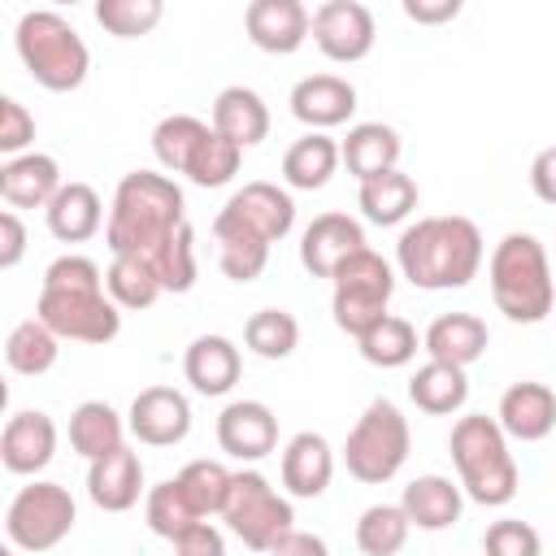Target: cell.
<instances>
[{
	"instance_id": "1",
	"label": "cell",
	"mask_w": 556,
	"mask_h": 556,
	"mask_svg": "<svg viewBox=\"0 0 556 556\" xmlns=\"http://www.w3.org/2000/svg\"><path fill=\"white\" fill-rule=\"evenodd\" d=\"M395 265L421 291L469 287L478 278V265H482V230L460 213L417 217L400 230Z\"/></svg>"
},
{
	"instance_id": "2",
	"label": "cell",
	"mask_w": 556,
	"mask_h": 556,
	"mask_svg": "<svg viewBox=\"0 0 556 556\" xmlns=\"http://www.w3.org/2000/svg\"><path fill=\"white\" fill-rule=\"evenodd\" d=\"M182 187L169 174L135 169L117 182L113 208L104 222V243L113 256H152L187 217Z\"/></svg>"
},
{
	"instance_id": "3",
	"label": "cell",
	"mask_w": 556,
	"mask_h": 556,
	"mask_svg": "<svg viewBox=\"0 0 556 556\" xmlns=\"http://www.w3.org/2000/svg\"><path fill=\"white\" fill-rule=\"evenodd\" d=\"M486 278H491L495 308L517 326H534L556 308L552 265H547V252L534 235H521V230L504 235L491 252Z\"/></svg>"
},
{
	"instance_id": "4",
	"label": "cell",
	"mask_w": 556,
	"mask_h": 556,
	"mask_svg": "<svg viewBox=\"0 0 556 556\" xmlns=\"http://www.w3.org/2000/svg\"><path fill=\"white\" fill-rule=\"evenodd\" d=\"M452 465L460 473V491L482 504V508H504L517 495V460L508 452V434L500 430L495 417L486 413H469L452 426L447 439Z\"/></svg>"
},
{
	"instance_id": "5",
	"label": "cell",
	"mask_w": 556,
	"mask_h": 556,
	"mask_svg": "<svg viewBox=\"0 0 556 556\" xmlns=\"http://www.w3.org/2000/svg\"><path fill=\"white\" fill-rule=\"evenodd\" d=\"M13 43H17L26 74L48 91H74V87H83V78L91 70V52H87L83 35L56 9L22 13Z\"/></svg>"
},
{
	"instance_id": "6",
	"label": "cell",
	"mask_w": 556,
	"mask_h": 556,
	"mask_svg": "<svg viewBox=\"0 0 556 556\" xmlns=\"http://www.w3.org/2000/svg\"><path fill=\"white\" fill-rule=\"evenodd\" d=\"M408 447H413L408 417L391 400H374L356 417V426L348 430V439H343V465H348V473L356 482L382 486V482H391L404 469Z\"/></svg>"
},
{
	"instance_id": "7",
	"label": "cell",
	"mask_w": 556,
	"mask_h": 556,
	"mask_svg": "<svg viewBox=\"0 0 556 556\" xmlns=\"http://www.w3.org/2000/svg\"><path fill=\"white\" fill-rule=\"evenodd\" d=\"M222 521L230 526V534L243 547L269 552L287 530H295V508L287 495H278L269 486V478L261 469H239L230 482V500L222 508Z\"/></svg>"
},
{
	"instance_id": "8",
	"label": "cell",
	"mask_w": 556,
	"mask_h": 556,
	"mask_svg": "<svg viewBox=\"0 0 556 556\" xmlns=\"http://www.w3.org/2000/svg\"><path fill=\"white\" fill-rule=\"evenodd\" d=\"M78 521L74 495L61 482H26L4 508V539L17 552H52Z\"/></svg>"
},
{
	"instance_id": "9",
	"label": "cell",
	"mask_w": 556,
	"mask_h": 556,
	"mask_svg": "<svg viewBox=\"0 0 556 556\" xmlns=\"http://www.w3.org/2000/svg\"><path fill=\"white\" fill-rule=\"evenodd\" d=\"M35 317L70 343H113L122 330V308L104 287H39Z\"/></svg>"
},
{
	"instance_id": "10",
	"label": "cell",
	"mask_w": 556,
	"mask_h": 556,
	"mask_svg": "<svg viewBox=\"0 0 556 556\" xmlns=\"http://www.w3.org/2000/svg\"><path fill=\"white\" fill-rule=\"evenodd\" d=\"M295 226V200L278 187V182H243L226 204L222 213L213 217V235L222 230H239V235H256L265 243H278L287 239Z\"/></svg>"
},
{
	"instance_id": "11",
	"label": "cell",
	"mask_w": 556,
	"mask_h": 556,
	"mask_svg": "<svg viewBox=\"0 0 556 556\" xmlns=\"http://www.w3.org/2000/svg\"><path fill=\"white\" fill-rule=\"evenodd\" d=\"M378 30H374V13L361 0H326L313 13V43L321 48V56L352 65L365 61L374 48Z\"/></svg>"
},
{
	"instance_id": "12",
	"label": "cell",
	"mask_w": 556,
	"mask_h": 556,
	"mask_svg": "<svg viewBox=\"0 0 556 556\" xmlns=\"http://www.w3.org/2000/svg\"><path fill=\"white\" fill-rule=\"evenodd\" d=\"M217 447L230 460H265L278 447V417L261 400H230L217 413Z\"/></svg>"
},
{
	"instance_id": "13",
	"label": "cell",
	"mask_w": 556,
	"mask_h": 556,
	"mask_svg": "<svg viewBox=\"0 0 556 556\" xmlns=\"http://www.w3.org/2000/svg\"><path fill=\"white\" fill-rule=\"evenodd\" d=\"M126 430L148 447H174L191 430V404L174 387H143L126 413Z\"/></svg>"
},
{
	"instance_id": "14",
	"label": "cell",
	"mask_w": 556,
	"mask_h": 556,
	"mask_svg": "<svg viewBox=\"0 0 556 556\" xmlns=\"http://www.w3.org/2000/svg\"><path fill=\"white\" fill-rule=\"evenodd\" d=\"M365 243V226L348 213H321L304 226L300 235V265L313 274V278H334V269L356 256Z\"/></svg>"
},
{
	"instance_id": "15",
	"label": "cell",
	"mask_w": 556,
	"mask_h": 556,
	"mask_svg": "<svg viewBox=\"0 0 556 556\" xmlns=\"http://www.w3.org/2000/svg\"><path fill=\"white\" fill-rule=\"evenodd\" d=\"M56 456V421L39 408H22L4 421L0 430V460L9 473L35 478L39 469H48Z\"/></svg>"
},
{
	"instance_id": "16",
	"label": "cell",
	"mask_w": 556,
	"mask_h": 556,
	"mask_svg": "<svg viewBox=\"0 0 556 556\" xmlns=\"http://www.w3.org/2000/svg\"><path fill=\"white\" fill-rule=\"evenodd\" d=\"M243 26L261 52L291 56L313 35V13L300 0H252L243 13Z\"/></svg>"
},
{
	"instance_id": "17",
	"label": "cell",
	"mask_w": 556,
	"mask_h": 556,
	"mask_svg": "<svg viewBox=\"0 0 556 556\" xmlns=\"http://www.w3.org/2000/svg\"><path fill=\"white\" fill-rule=\"evenodd\" d=\"M500 430L517 443H539L556 430V391L547 382H513L500 395Z\"/></svg>"
},
{
	"instance_id": "18",
	"label": "cell",
	"mask_w": 556,
	"mask_h": 556,
	"mask_svg": "<svg viewBox=\"0 0 556 556\" xmlns=\"http://www.w3.org/2000/svg\"><path fill=\"white\" fill-rule=\"evenodd\" d=\"M291 113L308 130H330L343 126L356 113V87L339 74H308L291 87Z\"/></svg>"
},
{
	"instance_id": "19",
	"label": "cell",
	"mask_w": 556,
	"mask_h": 556,
	"mask_svg": "<svg viewBox=\"0 0 556 556\" xmlns=\"http://www.w3.org/2000/svg\"><path fill=\"white\" fill-rule=\"evenodd\" d=\"M87 495H91V504L104 508V513H126V508H135L139 495H143V460H139V452L122 443L117 452L91 460V465H87Z\"/></svg>"
},
{
	"instance_id": "20",
	"label": "cell",
	"mask_w": 556,
	"mask_h": 556,
	"mask_svg": "<svg viewBox=\"0 0 556 556\" xmlns=\"http://www.w3.org/2000/svg\"><path fill=\"white\" fill-rule=\"evenodd\" d=\"M61 187V165L48 152H22L0 165V195L9 208H48Z\"/></svg>"
},
{
	"instance_id": "21",
	"label": "cell",
	"mask_w": 556,
	"mask_h": 556,
	"mask_svg": "<svg viewBox=\"0 0 556 556\" xmlns=\"http://www.w3.org/2000/svg\"><path fill=\"white\" fill-rule=\"evenodd\" d=\"M334 478V452L317 430H300L282 447V486L295 500H317Z\"/></svg>"
},
{
	"instance_id": "22",
	"label": "cell",
	"mask_w": 556,
	"mask_h": 556,
	"mask_svg": "<svg viewBox=\"0 0 556 556\" xmlns=\"http://www.w3.org/2000/svg\"><path fill=\"white\" fill-rule=\"evenodd\" d=\"M182 374H187V382L200 395H226V391H235V382L243 374V356H239L235 339H226V334H200L182 352Z\"/></svg>"
},
{
	"instance_id": "23",
	"label": "cell",
	"mask_w": 556,
	"mask_h": 556,
	"mask_svg": "<svg viewBox=\"0 0 556 556\" xmlns=\"http://www.w3.org/2000/svg\"><path fill=\"white\" fill-rule=\"evenodd\" d=\"M486 343H491V330L473 313H439L421 334V348L430 352V361L460 365V369H469L486 352Z\"/></svg>"
},
{
	"instance_id": "24",
	"label": "cell",
	"mask_w": 556,
	"mask_h": 556,
	"mask_svg": "<svg viewBox=\"0 0 556 556\" xmlns=\"http://www.w3.org/2000/svg\"><path fill=\"white\" fill-rule=\"evenodd\" d=\"M400 508H404V517H408L417 530H430V534H434V530H447V526L460 521L465 491H460V482H452V478H443V473H421V478H413V482L404 486Z\"/></svg>"
},
{
	"instance_id": "25",
	"label": "cell",
	"mask_w": 556,
	"mask_h": 556,
	"mask_svg": "<svg viewBox=\"0 0 556 556\" xmlns=\"http://www.w3.org/2000/svg\"><path fill=\"white\" fill-rule=\"evenodd\" d=\"M339 156H343V165H348V174L356 182H369V178L395 169V161H400V135L387 122H356L348 130V139L339 143Z\"/></svg>"
},
{
	"instance_id": "26",
	"label": "cell",
	"mask_w": 556,
	"mask_h": 556,
	"mask_svg": "<svg viewBox=\"0 0 556 556\" xmlns=\"http://www.w3.org/2000/svg\"><path fill=\"white\" fill-rule=\"evenodd\" d=\"M43 217H48L52 239H61V243H87L104 226V204H100V195H96L91 182H65L52 195V204L43 208Z\"/></svg>"
},
{
	"instance_id": "27",
	"label": "cell",
	"mask_w": 556,
	"mask_h": 556,
	"mask_svg": "<svg viewBox=\"0 0 556 556\" xmlns=\"http://www.w3.org/2000/svg\"><path fill=\"white\" fill-rule=\"evenodd\" d=\"M213 130L239 148H256L269 135V109L252 87H226L213 100Z\"/></svg>"
},
{
	"instance_id": "28",
	"label": "cell",
	"mask_w": 556,
	"mask_h": 556,
	"mask_svg": "<svg viewBox=\"0 0 556 556\" xmlns=\"http://www.w3.org/2000/svg\"><path fill=\"white\" fill-rule=\"evenodd\" d=\"M126 443V421L117 417L113 404L104 400H83L74 413H70V447L91 465L109 452H117Z\"/></svg>"
},
{
	"instance_id": "29",
	"label": "cell",
	"mask_w": 556,
	"mask_h": 556,
	"mask_svg": "<svg viewBox=\"0 0 556 556\" xmlns=\"http://www.w3.org/2000/svg\"><path fill=\"white\" fill-rule=\"evenodd\" d=\"M339 143L326 135V130H308V135H300L287 152H282V178H287V187H295V191H317V187H326L330 178H334V169H339Z\"/></svg>"
},
{
	"instance_id": "30",
	"label": "cell",
	"mask_w": 556,
	"mask_h": 556,
	"mask_svg": "<svg viewBox=\"0 0 556 556\" xmlns=\"http://www.w3.org/2000/svg\"><path fill=\"white\" fill-rule=\"evenodd\" d=\"M408 400L430 413V417H447L456 408H465L469 400V378L460 365H443V361H426L413 378H408Z\"/></svg>"
},
{
	"instance_id": "31",
	"label": "cell",
	"mask_w": 556,
	"mask_h": 556,
	"mask_svg": "<svg viewBox=\"0 0 556 556\" xmlns=\"http://www.w3.org/2000/svg\"><path fill=\"white\" fill-rule=\"evenodd\" d=\"M356 204H361V217L365 222H374V226H400L417 208V182L404 169H387V174L361 182Z\"/></svg>"
},
{
	"instance_id": "32",
	"label": "cell",
	"mask_w": 556,
	"mask_h": 556,
	"mask_svg": "<svg viewBox=\"0 0 556 556\" xmlns=\"http://www.w3.org/2000/svg\"><path fill=\"white\" fill-rule=\"evenodd\" d=\"M56 356H61V339H56L39 317L17 321V326L9 330V339H4V361H9V369L22 374V378L48 374V369L56 365Z\"/></svg>"
},
{
	"instance_id": "33",
	"label": "cell",
	"mask_w": 556,
	"mask_h": 556,
	"mask_svg": "<svg viewBox=\"0 0 556 556\" xmlns=\"http://www.w3.org/2000/svg\"><path fill=\"white\" fill-rule=\"evenodd\" d=\"M104 291H109V300L117 308H135L139 313V308H152L165 287H161V278H156L148 256H113L109 269H104Z\"/></svg>"
},
{
	"instance_id": "34",
	"label": "cell",
	"mask_w": 556,
	"mask_h": 556,
	"mask_svg": "<svg viewBox=\"0 0 556 556\" xmlns=\"http://www.w3.org/2000/svg\"><path fill=\"white\" fill-rule=\"evenodd\" d=\"M208 130H213V126L200 122V117H191V113H169V117H161L156 130H152V152H156L161 169L187 174V165H191V156L200 152V143L208 139Z\"/></svg>"
},
{
	"instance_id": "35",
	"label": "cell",
	"mask_w": 556,
	"mask_h": 556,
	"mask_svg": "<svg viewBox=\"0 0 556 556\" xmlns=\"http://www.w3.org/2000/svg\"><path fill=\"white\" fill-rule=\"evenodd\" d=\"M300 343V321L287 308H261L243 321V348L261 361H287Z\"/></svg>"
},
{
	"instance_id": "36",
	"label": "cell",
	"mask_w": 556,
	"mask_h": 556,
	"mask_svg": "<svg viewBox=\"0 0 556 556\" xmlns=\"http://www.w3.org/2000/svg\"><path fill=\"white\" fill-rule=\"evenodd\" d=\"M356 348H361V356H365L369 365H378V369H400V365H408V361L417 356V330H413V321L387 313L369 334L356 339Z\"/></svg>"
},
{
	"instance_id": "37",
	"label": "cell",
	"mask_w": 556,
	"mask_h": 556,
	"mask_svg": "<svg viewBox=\"0 0 556 556\" xmlns=\"http://www.w3.org/2000/svg\"><path fill=\"white\" fill-rule=\"evenodd\" d=\"M408 530H413V521L404 517L400 504H369L356 517V547L365 556H395L408 543Z\"/></svg>"
},
{
	"instance_id": "38",
	"label": "cell",
	"mask_w": 556,
	"mask_h": 556,
	"mask_svg": "<svg viewBox=\"0 0 556 556\" xmlns=\"http://www.w3.org/2000/svg\"><path fill=\"white\" fill-rule=\"evenodd\" d=\"M143 517H148V530L161 534V539H169V543L182 539L195 521H204V517L187 504L178 478H165V482H156V486L148 491V500H143Z\"/></svg>"
},
{
	"instance_id": "39",
	"label": "cell",
	"mask_w": 556,
	"mask_h": 556,
	"mask_svg": "<svg viewBox=\"0 0 556 556\" xmlns=\"http://www.w3.org/2000/svg\"><path fill=\"white\" fill-rule=\"evenodd\" d=\"M334 291H356V295H374V300H391L395 291V269L387 256H378L374 248H361L356 256H348L334 269Z\"/></svg>"
},
{
	"instance_id": "40",
	"label": "cell",
	"mask_w": 556,
	"mask_h": 556,
	"mask_svg": "<svg viewBox=\"0 0 556 556\" xmlns=\"http://www.w3.org/2000/svg\"><path fill=\"white\" fill-rule=\"evenodd\" d=\"M230 482H235V473H230L222 460H191V465L178 473V486H182L187 504H191L200 517H213V513L226 508Z\"/></svg>"
},
{
	"instance_id": "41",
	"label": "cell",
	"mask_w": 556,
	"mask_h": 556,
	"mask_svg": "<svg viewBox=\"0 0 556 556\" xmlns=\"http://www.w3.org/2000/svg\"><path fill=\"white\" fill-rule=\"evenodd\" d=\"M148 261H152V269H156L165 291H174V295L191 291L195 287V235H191V226L182 222Z\"/></svg>"
},
{
	"instance_id": "42",
	"label": "cell",
	"mask_w": 556,
	"mask_h": 556,
	"mask_svg": "<svg viewBox=\"0 0 556 556\" xmlns=\"http://www.w3.org/2000/svg\"><path fill=\"white\" fill-rule=\"evenodd\" d=\"M217 265L230 282H252L265 274L269 265V243L256 235H239V230H222L217 235Z\"/></svg>"
},
{
	"instance_id": "43",
	"label": "cell",
	"mask_w": 556,
	"mask_h": 556,
	"mask_svg": "<svg viewBox=\"0 0 556 556\" xmlns=\"http://www.w3.org/2000/svg\"><path fill=\"white\" fill-rule=\"evenodd\" d=\"M165 17L161 0H96V22L117 39H139Z\"/></svg>"
},
{
	"instance_id": "44",
	"label": "cell",
	"mask_w": 556,
	"mask_h": 556,
	"mask_svg": "<svg viewBox=\"0 0 556 556\" xmlns=\"http://www.w3.org/2000/svg\"><path fill=\"white\" fill-rule=\"evenodd\" d=\"M239 161H243V148L230 143L226 135L208 130V139L200 143V152H195L191 165H187V178H191L195 187H226V182L239 174Z\"/></svg>"
},
{
	"instance_id": "45",
	"label": "cell",
	"mask_w": 556,
	"mask_h": 556,
	"mask_svg": "<svg viewBox=\"0 0 556 556\" xmlns=\"http://www.w3.org/2000/svg\"><path fill=\"white\" fill-rule=\"evenodd\" d=\"M539 552H543V539L521 517H500L482 534V556H539Z\"/></svg>"
},
{
	"instance_id": "46",
	"label": "cell",
	"mask_w": 556,
	"mask_h": 556,
	"mask_svg": "<svg viewBox=\"0 0 556 556\" xmlns=\"http://www.w3.org/2000/svg\"><path fill=\"white\" fill-rule=\"evenodd\" d=\"M30 139H35V117L26 113L22 100L4 96L0 100V152L4 156H22L30 148Z\"/></svg>"
},
{
	"instance_id": "47",
	"label": "cell",
	"mask_w": 556,
	"mask_h": 556,
	"mask_svg": "<svg viewBox=\"0 0 556 556\" xmlns=\"http://www.w3.org/2000/svg\"><path fill=\"white\" fill-rule=\"evenodd\" d=\"M174 556H226V539L213 521H195L182 539H174Z\"/></svg>"
},
{
	"instance_id": "48",
	"label": "cell",
	"mask_w": 556,
	"mask_h": 556,
	"mask_svg": "<svg viewBox=\"0 0 556 556\" xmlns=\"http://www.w3.org/2000/svg\"><path fill=\"white\" fill-rule=\"evenodd\" d=\"M26 256V226L17 217V208L0 213V269H13Z\"/></svg>"
},
{
	"instance_id": "49",
	"label": "cell",
	"mask_w": 556,
	"mask_h": 556,
	"mask_svg": "<svg viewBox=\"0 0 556 556\" xmlns=\"http://www.w3.org/2000/svg\"><path fill=\"white\" fill-rule=\"evenodd\" d=\"M530 187L543 204H556V148H543L530 161Z\"/></svg>"
},
{
	"instance_id": "50",
	"label": "cell",
	"mask_w": 556,
	"mask_h": 556,
	"mask_svg": "<svg viewBox=\"0 0 556 556\" xmlns=\"http://www.w3.org/2000/svg\"><path fill=\"white\" fill-rule=\"evenodd\" d=\"M269 556H330V547H326V539H321V534L287 530V534L269 547Z\"/></svg>"
},
{
	"instance_id": "51",
	"label": "cell",
	"mask_w": 556,
	"mask_h": 556,
	"mask_svg": "<svg viewBox=\"0 0 556 556\" xmlns=\"http://www.w3.org/2000/svg\"><path fill=\"white\" fill-rule=\"evenodd\" d=\"M456 13H460V0H404V17L426 22V26H434V22H452Z\"/></svg>"
},
{
	"instance_id": "52",
	"label": "cell",
	"mask_w": 556,
	"mask_h": 556,
	"mask_svg": "<svg viewBox=\"0 0 556 556\" xmlns=\"http://www.w3.org/2000/svg\"><path fill=\"white\" fill-rule=\"evenodd\" d=\"M13 552H17V547H4V552H0V556H13Z\"/></svg>"
}]
</instances>
